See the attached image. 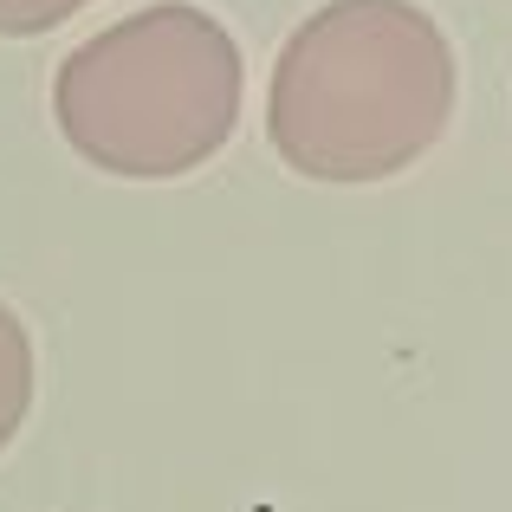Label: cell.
Here are the masks:
<instances>
[{
  "instance_id": "6da1fadb",
  "label": "cell",
  "mask_w": 512,
  "mask_h": 512,
  "mask_svg": "<svg viewBox=\"0 0 512 512\" xmlns=\"http://www.w3.org/2000/svg\"><path fill=\"white\" fill-rule=\"evenodd\" d=\"M461 65L415 0H325L266 85V137L305 182H389L448 137Z\"/></svg>"
},
{
  "instance_id": "3957f363",
  "label": "cell",
  "mask_w": 512,
  "mask_h": 512,
  "mask_svg": "<svg viewBox=\"0 0 512 512\" xmlns=\"http://www.w3.org/2000/svg\"><path fill=\"white\" fill-rule=\"evenodd\" d=\"M26 409H33V338H26L20 312L0 299V454L20 435Z\"/></svg>"
},
{
  "instance_id": "277c9868",
  "label": "cell",
  "mask_w": 512,
  "mask_h": 512,
  "mask_svg": "<svg viewBox=\"0 0 512 512\" xmlns=\"http://www.w3.org/2000/svg\"><path fill=\"white\" fill-rule=\"evenodd\" d=\"M91 0H0V39H39L52 26H65Z\"/></svg>"
},
{
  "instance_id": "7a4b0ae2",
  "label": "cell",
  "mask_w": 512,
  "mask_h": 512,
  "mask_svg": "<svg viewBox=\"0 0 512 512\" xmlns=\"http://www.w3.org/2000/svg\"><path fill=\"white\" fill-rule=\"evenodd\" d=\"M247 65L214 13L156 0L78 39L52 78L59 137L124 182H175L227 150Z\"/></svg>"
}]
</instances>
